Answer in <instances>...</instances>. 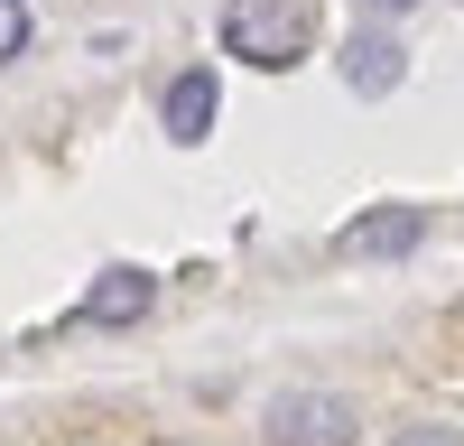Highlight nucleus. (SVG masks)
<instances>
[{
    "label": "nucleus",
    "instance_id": "nucleus-1",
    "mask_svg": "<svg viewBox=\"0 0 464 446\" xmlns=\"http://www.w3.org/2000/svg\"><path fill=\"white\" fill-rule=\"evenodd\" d=\"M223 47L242 65L288 74L306 56V10H297V0H232V10H223Z\"/></svg>",
    "mask_w": 464,
    "mask_h": 446
},
{
    "label": "nucleus",
    "instance_id": "nucleus-2",
    "mask_svg": "<svg viewBox=\"0 0 464 446\" xmlns=\"http://www.w3.org/2000/svg\"><path fill=\"white\" fill-rule=\"evenodd\" d=\"M269 446H353V409L334 391H288L269 409Z\"/></svg>",
    "mask_w": 464,
    "mask_h": 446
},
{
    "label": "nucleus",
    "instance_id": "nucleus-3",
    "mask_svg": "<svg viewBox=\"0 0 464 446\" xmlns=\"http://www.w3.org/2000/svg\"><path fill=\"white\" fill-rule=\"evenodd\" d=\"M418 242H428V214H418V205H372V214H353L334 233V260H400Z\"/></svg>",
    "mask_w": 464,
    "mask_h": 446
},
{
    "label": "nucleus",
    "instance_id": "nucleus-4",
    "mask_svg": "<svg viewBox=\"0 0 464 446\" xmlns=\"http://www.w3.org/2000/svg\"><path fill=\"white\" fill-rule=\"evenodd\" d=\"M149 297H159V279L130 270V260H111V270L84 288V325H140V316H149Z\"/></svg>",
    "mask_w": 464,
    "mask_h": 446
},
{
    "label": "nucleus",
    "instance_id": "nucleus-5",
    "mask_svg": "<svg viewBox=\"0 0 464 446\" xmlns=\"http://www.w3.org/2000/svg\"><path fill=\"white\" fill-rule=\"evenodd\" d=\"M214 102H223V84H214L205 65H186L177 84H168V140H186V149H196V140L214 131Z\"/></svg>",
    "mask_w": 464,
    "mask_h": 446
},
{
    "label": "nucleus",
    "instance_id": "nucleus-6",
    "mask_svg": "<svg viewBox=\"0 0 464 446\" xmlns=\"http://www.w3.org/2000/svg\"><path fill=\"white\" fill-rule=\"evenodd\" d=\"M400 65H409V56H400L381 28H362L353 47H343V74H353V93H391V84H400Z\"/></svg>",
    "mask_w": 464,
    "mask_h": 446
},
{
    "label": "nucleus",
    "instance_id": "nucleus-7",
    "mask_svg": "<svg viewBox=\"0 0 464 446\" xmlns=\"http://www.w3.org/2000/svg\"><path fill=\"white\" fill-rule=\"evenodd\" d=\"M28 47V0H0V65Z\"/></svg>",
    "mask_w": 464,
    "mask_h": 446
},
{
    "label": "nucleus",
    "instance_id": "nucleus-8",
    "mask_svg": "<svg viewBox=\"0 0 464 446\" xmlns=\"http://www.w3.org/2000/svg\"><path fill=\"white\" fill-rule=\"evenodd\" d=\"M391 446H455V437H446V428H400Z\"/></svg>",
    "mask_w": 464,
    "mask_h": 446
},
{
    "label": "nucleus",
    "instance_id": "nucleus-9",
    "mask_svg": "<svg viewBox=\"0 0 464 446\" xmlns=\"http://www.w3.org/2000/svg\"><path fill=\"white\" fill-rule=\"evenodd\" d=\"M362 10H372V19H400V10H409V0H362Z\"/></svg>",
    "mask_w": 464,
    "mask_h": 446
}]
</instances>
